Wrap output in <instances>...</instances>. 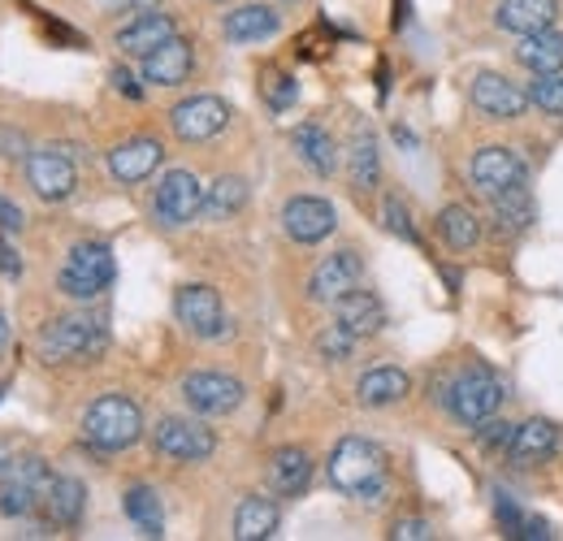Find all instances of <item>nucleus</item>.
Wrapping results in <instances>:
<instances>
[{"mask_svg": "<svg viewBox=\"0 0 563 541\" xmlns=\"http://www.w3.org/2000/svg\"><path fill=\"white\" fill-rule=\"evenodd\" d=\"M161 156H165V147L156 143V139H126V143H118L113 152H109V174L118 178V183H126V187H135L143 178H152L156 174V165H161Z\"/></svg>", "mask_w": 563, "mask_h": 541, "instance_id": "17", "label": "nucleus"}, {"mask_svg": "<svg viewBox=\"0 0 563 541\" xmlns=\"http://www.w3.org/2000/svg\"><path fill=\"white\" fill-rule=\"evenodd\" d=\"M183 399L196 416H230L243 404V382L230 373H191L183 377Z\"/></svg>", "mask_w": 563, "mask_h": 541, "instance_id": "12", "label": "nucleus"}, {"mask_svg": "<svg viewBox=\"0 0 563 541\" xmlns=\"http://www.w3.org/2000/svg\"><path fill=\"white\" fill-rule=\"evenodd\" d=\"M555 13H560L555 0H498L494 22H498V31L533 35V31H547L555 22Z\"/></svg>", "mask_w": 563, "mask_h": 541, "instance_id": "20", "label": "nucleus"}, {"mask_svg": "<svg viewBox=\"0 0 563 541\" xmlns=\"http://www.w3.org/2000/svg\"><path fill=\"white\" fill-rule=\"evenodd\" d=\"M295 152H299V161L312 169V174H321V178H330L334 169H339V143L325 135L317 122H303V126H295Z\"/></svg>", "mask_w": 563, "mask_h": 541, "instance_id": "25", "label": "nucleus"}, {"mask_svg": "<svg viewBox=\"0 0 563 541\" xmlns=\"http://www.w3.org/2000/svg\"><path fill=\"white\" fill-rule=\"evenodd\" d=\"M473 109L494 118V122H511L529 109V91H520L503 74H477L473 78Z\"/></svg>", "mask_w": 563, "mask_h": 541, "instance_id": "15", "label": "nucleus"}, {"mask_svg": "<svg viewBox=\"0 0 563 541\" xmlns=\"http://www.w3.org/2000/svg\"><path fill=\"white\" fill-rule=\"evenodd\" d=\"M511 438H516V424H507V420H482V424H477V442H482L486 451H503V455H507Z\"/></svg>", "mask_w": 563, "mask_h": 541, "instance_id": "39", "label": "nucleus"}, {"mask_svg": "<svg viewBox=\"0 0 563 541\" xmlns=\"http://www.w3.org/2000/svg\"><path fill=\"white\" fill-rule=\"evenodd\" d=\"M468 174H473V183L494 196V191H503V187H516V183H525V161H520V152L516 147H482L477 156H473V165H468Z\"/></svg>", "mask_w": 563, "mask_h": 541, "instance_id": "16", "label": "nucleus"}, {"mask_svg": "<svg viewBox=\"0 0 563 541\" xmlns=\"http://www.w3.org/2000/svg\"><path fill=\"white\" fill-rule=\"evenodd\" d=\"M131 4H135V9H156L161 0H131Z\"/></svg>", "mask_w": 563, "mask_h": 541, "instance_id": "47", "label": "nucleus"}, {"mask_svg": "<svg viewBox=\"0 0 563 541\" xmlns=\"http://www.w3.org/2000/svg\"><path fill=\"white\" fill-rule=\"evenodd\" d=\"M442 404L451 407V416L460 420V424H482V420H490L498 404H503V382L494 377L490 368H482V364H473V368H464V373H455L446 386H442V395H438Z\"/></svg>", "mask_w": 563, "mask_h": 541, "instance_id": "3", "label": "nucleus"}, {"mask_svg": "<svg viewBox=\"0 0 563 541\" xmlns=\"http://www.w3.org/2000/svg\"><path fill=\"white\" fill-rule=\"evenodd\" d=\"M334 317H339V325H343L347 334H355V339H368V334H377V330L386 325L382 299H377L373 290H360V286L334 303Z\"/></svg>", "mask_w": 563, "mask_h": 541, "instance_id": "21", "label": "nucleus"}, {"mask_svg": "<svg viewBox=\"0 0 563 541\" xmlns=\"http://www.w3.org/2000/svg\"><path fill=\"white\" fill-rule=\"evenodd\" d=\"M261 91H265V100L274 104V109H290L295 104V96H299V87H295V78H286L278 69H265V82H261Z\"/></svg>", "mask_w": 563, "mask_h": 541, "instance_id": "36", "label": "nucleus"}, {"mask_svg": "<svg viewBox=\"0 0 563 541\" xmlns=\"http://www.w3.org/2000/svg\"><path fill=\"white\" fill-rule=\"evenodd\" d=\"M408 390H412V382H408L404 368H368V373L355 382V399L364 407H390V404H399Z\"/></svg>", "mask_w": 563, "mask_h": 541, "instance_id": "29", "label": "nucleus"}, {"mask_svg": "<svg viewBox=\"0 0 563 541\" xmlns=\"http://www.w3.org/2000/svg\"><path fill=\"white\" fill-rule=\"evenodd\" d=\"M516 538L547 541V538H551V525H547V520H538V516H520V525H516Z\"/></svg>", "mask_w": 563, "mask_h": 541, "instance_id": "43", "label": "nucleus"}, {"mask_svg": "<svg viewBox=\"0 0 563 541\" xmlns=\"http://www.w3.org/2000/svg\"><path fill=\"white\" fill-rule=\"evenodd\" d=\"M0 269L9 273V277H18L22 273V261H18V252H9V243L0 239Z\"/></svg>", "mask_w": 563, "mask_h": 541, "instance_id": "44", "label": "nucleus"}, {"mask_svg": "<svg viewBox=\"0 0 563 541\" xmlns=\"http://www.w3.org/2000/svg\"><path fill=\"white\" fill-rule=\"evenodd\" d=\"M113 252H109V243H100V239H87V243H74L70 256H66V265L57 273V286H62V295H70V299H96L100 290H109L113 286Z\"/></svg>", "mask_w": 563, "mask_h": 541, "instance_id": "5", "label": "nucleus"}, {"mask_svg": "<svg viewBox=\"0 0 563 541\" xmlns=\"http://www.w3.org/2000/svg\"><path fill=\"white\" fill-rule=\"evenodd\" d=\"M174 317L187 325V334L196 339H221L225 334V308H221V295L212 286H183L174 295Z\"/></svg>", "mask_w": 563, "mask_h": 541, "instance_id": "11", "label": "nucleus"}, {"mask_svg": "<svg viewBox=\"0 0 563 541\" xmlns=\"http://www.w3.org/2000/svg\"><path fill=\"white\" fill-rule=\"evenodd\" d=\"M243 203H247V183H243L239 174L217 178V183H212V191H205V212H209L212 221H221V217L239 212Z\"/></svg>", "mask_w": 563, "mask_h": 541, "instance_id": "34", "label": "nucleus"}, {"mask_svg": "<svg viewBox=\"0 0 563 541\" xmlns=\"http://www.w3.org/2000/svg\"><path fill=\"white\" fill-rule=\"evenodd\" d=\"M82 438L96 451H126L143 438V411L126 395H100L82 416Z\"/></svg>", "mask_w": 563, "mask_h": 541, "instance_id": "2", "label": "nucleus"}, {"mask_svg": "<svg viewBox=\"0 0 563 541\" xmlns=\"http://www.w3.org/2000/svg\"><path fill=\"white\" fill-rule=\"evenodd\" d=\"M4 339H9V317L0 312V346H4Z\"/></svg>", "mask_w": 563, "mask_h": 541, "instance_id": "46", "label": "nucleus"}, {"mask_svg": "<svg viewBox=\"0 0 563 541\" xmlns=\"http://www.w3.org/2000/svg\"><path fill=\"white\" fill-rule=\"evenodd\" d=\"M0 460H13V451H9V446H4V442H0Z\"/></svg>", "mask_w": 563, "mask_h": 541, "instance_id": "48", "label": "nucleus"}, {"mask_svg": "<svg viewBox=\"0 0 563 541\" xmlns=\"http://www.w3.org/2000/svg\"><path fill=\"white\" fill-rule=\"evenodd\" d=\"M334 225H339V212H334V203L321 200V196H295V200L282 203V230L295 243H303V247L330 239Z\"/></svg>", "mask_w": 563, "mask_h": 541, "instance_id": "13", "label": "nucleus"}, {"mask_svg": "<svg viewBox=\"0 0 563 541\" xmlns=\"http://www.w3.org/2000/svg\"><path fill=\"white\" fill-rule=\"evenodd\" d=\"M390 538L395 541H429L433 538V529H429V520H421V516H404V520H395Z\"/></svg>", "mask_w": 563, "mask_h": 541, "instance_id": "40", "label": "nucleus"}, {"mask_svg": "<svg viewBox=\"0 0 563 541\" xmlns=\"http://www.w3.org/2000/svg\"><path fill=\"white\" fill-rule=\"evenodd\" d=\"M0 156H4V161H26V156H31V147H26V135H22V131H9V126H0Z\"/></svg>", "mask_w": 563, "mask_h": 541, "instance_id": "41", "label": "nucleus"}, {"mask_svg": "<svg viewBox=\"0 0 563 541\" xmlns=\"http://www.w3.org/2000/svg\"><path fill=\"white\" fill-rule=\"evenodd\" d=\"M308 481H312V455H308L303 446H282V451L269 455V489H274L278 498L303 494Z\"/></svg>", "mask_w": 563, "mask_h": 541, "instance_id": "23", "label": "nucleus"}, {"mask_svg": "<svg viewBox=\"0 0 563 541\" xmlns=\"http://www.w3.org/2000/svg\"><path fill=\"white\" fill-rule=\"evenodd\" d=\"M352 346H355V334H347L343 325H330V330L317 339V351H321L330 364H343V360L352 355Z\"/></svg>", "mask_w": 563, "mask_h": 541, "instance_id": "37", "label": "nucleus"}, {"mask_svg": "<svg viewBox=\"0 0 563 541\" xmlns=\"http://www.w3.org/2000/svg\"><path fill=\"white\" fill-rule=\"evenodd\" d=\"M22 225H26L22 208H18L13 200H4V196H0V234H18Z\"/></svg>", "mask_w": 563, "mask_h": 541, "instance_id": "42", "label": "nucleus"}, {"mask_svg": "<svg viewBox=\"0 0 563 541\" xmlns=\"http://www.w3.org/2000/svg\"><path fill=\"white\" fill-rule=\"evenodd\" d=\"M490 200H494V217H498L503 230H525V225L533 221V191H529L525 183L494 191Z\"/></svg>", "mask_w": 563, "mask_h": 541, "instance_id": "33", "label": "nucleus"}, {"mask_svg": "<svg viewBox=\"0 0 563 541\" xmlns=\"http://www.w3.org/2000/svg\"><path fill=\"white\" fill-rule=\"evenodd\" d=\"M113 82H118V91H126V96H131V100H140V96H143L140 87H135V78H131V74H126V69H113Z\"/></svg>", "mask_w": 563, "mask_h": 541, "instance_id": "45", "label": "nucleus"}, {"mask_svg": "<svg viewBox=\"0 0 563 541\" xmlns=\"http://www.w3.org/2000/svg\"><path fill=\"white\" fill-rule=\"evenodd\" d=\"M48 485H53V476H48V464H44L40 455L9 460V464H4V476H0V511H4L9 520H22V516L40 511Z\"/></svg>", "mask_w": 563, "mask_h": 541, "instance_id": "6", "label": "nucleus"}, {"mask_svg": "<svg viewBox=\"0 0 563 541\" xmlns=\"http://www.w3.org/2000/svg\"><path fill=\"white\" fill-rule=\"evenodd\" d=\"M529 104H538L551 118H563V74H538L529 82Z\"/></svg>", "mask_w": 563, "mask_h": 541, "instance_id": "35", "label": "nucleus"}, {"mask_svg": "<svg viewBox=\"0 0 563 541\" xmlns=\"http://www.w3.org/2000/svg\"><path fill=\"white\" fill-rule=\"evenodd\" d=\"M438 234L446 239V247H455V252H473V247L482 243V221H477L473 208H464V203H446V208L438 212Z\"/></svg>", "mask_w": 563, "mask_h": 541, "instance_id": "31", "label": "nucleus"}, {"mask_svg": "<svg viewBox=\"0 0 563 541\" xmlns=\"http://www.w3.org/2000/svg\"><path fill=\"white\" fill-rule=\"evenodd\" d=\"M347 174H352L355 191H373L377 174H382V156H377V139L368 126H355L352 147H347Z\"/></svg>", "mask_w": 563, "mask_h": 541, "instance_id": "30", "label": "nucleus"}, {"mask_svg": "<svg viewBox=\"0 0 563 541\" xmlns=\"http://www.w3.org/2000/svg\"><path fill=\"white\" fill-rule=\"evenodd\" d=\"M516 62H520L525 69H533V74H560L563 69V31L547 26V31L520 35Z\"/></svg>", "mask_w": 563, "mask_h": 541, "instance_id": "26", "label": "nucleus"}, {"mask_svg": "<svg viewBox=\"0 0 563 541\" xmlns=\"http://www.w3.org/2000/svg\"><path fill=\"white\" fill-rule=\"evenodd\" d=\"M555 446H560L555 424L538 416V420L516 424V438H511V446H507V460L520 464V468H529V464H542L547 455H555Z\"/></svg>", "mask_w": 563, "mask_h": 541, "instance_id": "22", "label": "nucleus"}, {"mask_svg": "<svg viewBox=\"0 0 563 541\" xmlns=\"http://www.w3.org/2000/svg\"><path fill=\"white\" fill-rule=\"evenodd\" d=\"M169 126L183 143H205L230 126V104L221 96H191L169 109Z\"/></svg>", "mask_w": 563, "mask_h": 541, "instance_id": "10", "label": "nucleus"}, {"mask_svg": "<svg viewBox=\"0 0 563 541\" xmlns=\"http://www.w3.org/2000/svg\"><path fill=\"white\" fill-rule=\"evenodd\" d=\"M360 277H364V261L355 256V252H334V256H325L312 277H308V295L317 299V303H339L343 295H352L355 286H360Z\"/></svg>", "mask_w": 563, "mask_h": 541, "instance_id": "14", "label": "nucleus"}, {"mask_svg": "<svg viewBox=\"0 0 563 541\" xmlns=\"http://www.w3.org/2000/svg\"><path fill=\"white\" fill-rule=\"evenodd\" d=\"M152 212L161 225H187L205 212V183L191 169H169L152 196Z\"/></svg>", "mask_w": 563, "mask_h": 541, "instance_id": "8", "label": "nucleus"}, {"mask_svg": "<svg viewBox=\"0 0 563 541\" xmlns=\"http://www.w3.org/2000/svg\"><path fill=\"white\" fill-rule=\"evenodd\" d=\"M330 485L347 498L360 503H377L386 494V481H390V464H386V451L368 438H343L334 451H330Z\"/></svg>", "mask_w": 563, "mask_h": 541, "instance_id": "1", "label": "nucleus"}, {"mask_svg": "<svg viewBox=\"0 0 563 541\" xmlns=\"http://www.w3.org/2000/svg\"><path fill=\"white\" fill-rule=\"evenodd\" d=\"M278 503L274 498H261V494H252V498H243L239 503V511H234V538L239 541H265L278 533Z\"/></svg>", "mask_w": 563, "mask_h": 541, "instance_id": "27", "label": "nucleus"}, {"mask_svg": "<svg viewBox=\"0 0 563 541\" xmlns=\"http://www.w3.org/2000/svg\"><path fill=\"white\" fill-rule=\"evenodd\" d=\"M152 446L174 460V464H205L212 451H217V438L212 429H205L200 420H187V416H165L156 420L152 429Z\"/></svg>", "mask_w": 563, "mask_h": 541, "instance_id": "7", "label": "nucleus"}, {"mask_svg": "<svg viewBox=\"0 0 563 541\" xmlns=\"http://www.w3.org/2000/svg\"><path fill=\"white\" fill-rule=\"evenodd\" d=\"M122 507H126L131 525L140 529L143 538H161V533H165L161 498H156V489H152V485H131V489H126V498H122Z\"/></svg>", "mask_w": 563, "mask_h": 541, "instance_id": "32", "label": "nucleus"}, {"mask_svg": "<svg viewBox=\"0 0 563 541\" xmlns=\"http://www.w3.org/2000/svg\"><path fill=\"white\" fill-rule=\"evenodd\" d=\"M382 212H386V230H390V234H399V239L417 243V225H412V212H408V203L399 200V196H390V200L382 203Z\"/></svg>", "mask_w": 563, "mask_h": 541, "instance_id": "38", "label": "nucleus"}, {"mask_svg": "<svg viewBox=\"0 0 563 541\" xmlns=\"http://www.w3.org/2000/svg\"><path fill=\"white\" fill-rule=\"evenodd\" d=\"M44 511H48V520H53L57 529H74V525L82 520V511H87V489H82V481H74V476H53V485H48V494H44Z\"/></svg>", "mask_w": 563, "mask_h": 541, "instance_id": "28", "label": "nucleus"}, {"mask_svg": "<svg viewBox=\"0 0 563 541\" xmlns=\"http://www.w3.org/2000/svg\"><path fill=\"white\" fill-rule=\"evenodd\" d=\"M282 4H295V0H282Z\"/></svg>", "mask_w": 563, "mask_h": 541, "instance_id": "49", "label": "nucleus"}, {"mask_svg": "<svg viewBox=\"0 0 563 541\" xmlns=\"http://www.w3.org/2000/svg\"><path fill=\"white\" fill-rule=\"evenodd\" d=\"M191 66H196L191 44L174 35V40H165L156 53H147V57H143V78H147V82H156V87H178V82H187Z\"/></svg>", "mask_w": 563, "mask_h": 541, "instance_id": "19", "label": "nucleus"}, {"mask_svg": "<svg viewBox=\"0 0 563 541\" xmlns=\"http://www.w3.org/2000/svg\"><path fill=\"white\" fill-rule=\"evenodd\" d=\"M26 183L40 200L48 203H62L74 196L78 187V169H74L70 152L66 147H40L26 156Z\"/></svg>", "mask_w": 563, "mask_h": 541, "instance_id": "9", "label": "nucleus"}, {"mask_svg": "<svg viewBox=\"0 0 563 541\" xmlns=\"http://www.w3.org/2000/svg\"><path fill=\"white\" fill-rule=\"evenodd\" d=\"M278 26H282V18L269 4H239V9L225 13V22H221V31H225L230 44H261V40L278 35Z\"/></svg>", "mask_w": 563, "mask_h": 541, "instance_id": "24", "label": "nucleus"}, {"mask_svg": "<svg viewBox=\"0 0 563 541\" xmlns=\"http://www.w3.org/2000/svg\"><path fill=\"white\" fill-rule=\"evenodd\" d=\"M178 35V26H174V18L169 13H152V9H143L140 18L131 22V26H122L118 31V48L126 53V57H147V53H156L165 40H174Z\"/></svg>", "mask_w": 563, "mask_h": 541, "instance_id": "18", "label": "nucleus"}, {"mask_svg": "<svg viewBox=\"0 0 563 541\" xmlns=\"http://www.w3.org/2000/svg\"><path fill=\"white\" fill-rule=\"evenodd\" d=\"M104 325L96 317H57L53 325L40 330L35 339V351L44 364H70V360H91L104 351Z\"/></svg>", "mask_w": 563, "mask_h": 541, "instance_id": "4", "label": "nucleus"}]
</instances>
